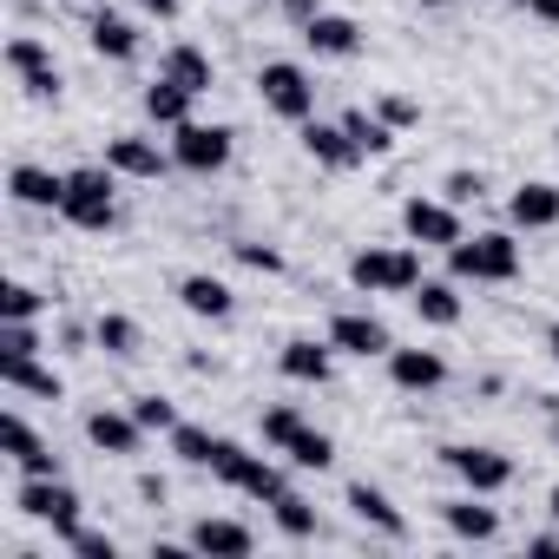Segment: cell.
<instances>
[{
    "mask_svg": "<svg viewBox=\"0 0 559 559\" xmlns=\"http://www.w3.org/2000/svg\"><path fill=\"white\" fill-rule=\"evenodd\" d=\"M349 284L369 297H408L421 284V243H369L349 257Z\"/></svg>",
    "mask_w": 559,
    "mask_h": 559,
    "instance_id": "1",
    "label": "cell"
},
{
    "mask_svg": "<svg viewBox=\"0 0 559 559\" xmlns=\"http://www.w3.org/2000/svg\"><path fill=\"white\" fill-rule=\"evenodd\" d=\"M448 270L461 276V284H513L520 276V243L513 230H474L448 250Z\"/></svg>",
    "mask_w": 559,
    "mask_h": 559,
    "instance_id": "2",
    "label": "cell"
},
{
    "mask_svg": "<svg viewBox=\"0 0 559 559\" xmlns=\"http://www.w3.org/2000/svg\"><path fill=\"white\" fill-rule=\"evenodd\" d=\"M112 165H80L67 171V198H60V217L73 230H112L119 224V204H112Z\"/></svg>",
    "mask_w": 559,
    "mask_h": 559,
    "instance_id": "3",
    "label": "cell"
},
{
    "mask_svg": "<svg viewBox=\"0 0 559 559\" xmlns=\"http://www.w3.org/2000/svg\"><path fill=\"white\" fill-rule=\"evenodd\" d=\"M14 507H21L27 520L53 526V539H60V546L80 533V493H73L60 474H27V480H21V493H14Z\"/></svg>",
    "mask_w": 559,
    "mask_h": 559,
    "instance_id": "4",
    "label": "cell"
},
{
    "mask_svg": "<svg viewBox=\"0 0 559 559\" xmlns=\"http://www.w3.org/2000/svg\"><path fill=\"white\" fill-rule=\"evenodd\" d=\"M257 99H263L276 119H290V126L317 119V86H310V73H304L297 60H263V73H257Z\"/></svg>",
    "mask_w": 559,
    "mask_h": 559,
    "instance_id": "5",
    "label": "cell"
},
{
    "mask_svg": "<svg viewBox=\"0 0 559 559\" xmlns=\"http://www.w3.org/2000/svg\"><path fill=\"white\" fill-rule=\"evenodd\" d=\"M230 152H237V132H230V126H198V119L171 126V158H178V171H191V178H217V171L230 165Z\"/></svg>",
    "mask_w": 559,
    "mask_h": 559,
    "instance_id": "6",
    "label": "cell"
},
{
    "mask_svg": "<svg viewBox=\"0 0 559 559\" xmlns=\"http://www.w3.org/2000/svg\"><path fill=\"white\" fill-rule=\"evenodd\" d=\"M441 467L467 487V493H507L513 487V461L500 448H480V441H448L441 448Z\"/></svg>",
    "mask_w": 559,
    "mask_h": 559,
    "instance_id": "7",
    "label": "cell"
},
{
    "mask_svg": "<svg viewBox=\"0 0 559 559\" xmlns=\"http://www.w3.org/2000/svg\"><path fill=\"white\" fill-rule=\"evenodd\" d=\"M402 237L421 243V250H454L467 230H461V204L448 198H408L402 204Z\"/></svg>",
    "mask_w": 559,
    "mask_h": 559,
    "instance_id": "8",
    "label": "cell"
},
{
    "mask_svg": "<svg viewBox=\"0 0 559 559\" xmlns=\"http://www.w3.org/2000/svg\"><path fill=\"white\" fill-rule=\"evenodd\" d=\"M330 343H336L343 356H362V362L395 349L389 323H382V317H369V310H343V317H330Z\"/></svg>",
    "mask_w": 559,
    "mask_h": 559,
    "instance_id": "9",
    "label": "cell"
},
{
    "mask_svg": "<svg viewBox=\"0 0 559 559\" xmlns=\"http://www.w3.org/2000/svg\"><path fill=\"white\" fill-rule=\"evenodd\" d=\"M145 435H152V428H145L132 408H126V415H119V408H93V415H86V441H93L99 454H119V461H132V454L145 448Z\"/></svg>",
    "mask_w": 559,
    "mask_h": 559,
    "instance_id": "10",
    "label": "cell"
},
{
    "mask_svg": "<svg viewBox=\"0 0 559 559\" xmlns=\"http://www.w3.org/2000/svg\"><path fill=\"white\" fill-rule=\"evenodd\" d=\"M0 448H8V461H14L21 474H60V454L34 435V421H27V415H14V408L0 415Z\"/></svg>",
    "mask_w": 559,
    "mask_h": 559,
    "instance_id": "11",
    "label": "cell"
},
{
    "mask_svg": "<svg viewBox=\"0 0 559 559\" xmlns=\"http://www.w3.org/2000/svg\"><path fill=\"white\" fill-rule=\"evenodd\" d=\"M106 165H112L119 178H145V185H152V178H165L178 158H171V152H158V145H152V139H139V132H119V139H106Z\"/></svg>",
    "mask_w": 559,
    "mask_h": 559,
    "instance_id": "12",
    "label": "cell"
},
{
    "mask_svg": "<svg viewBox=\"0 0 559 559\" xmlns=\"http://www.w3.org/2000/svg\"><path fill=\"white\" fill-rule=\"evenodd\" d=\"M185 546H191V552H211V559H250V552H257V533H250L243 520H198V526L185 533Z\"/></svg>",
    "mask_w": 559,
    "mask_h": 559,
    "instance_id": "13",
    "label": "cell"
},
{
    "mask_svg": "<svg viewBox=\"0 0 559 559\" xmlns=\"http://www.w3.org/2000/svg\"><path fill=\"white\" fill-rule=\"evenodd\" d=\"M178 304H185L191 317H204V323H224V317L237 310L230 284H224V276H211V270H191V276H178Z\"/></svg>",
    "mask_w": 559,
    "mask_h": 559,
    "instance_id": "14",
    "label": "cell"
},
{
    "mask_svg": "<svg viewBox=\"0 0 559 559\" xmlns=\"http://www.w3.org/2000/svg\"><path fill=\"white\" fill-rule=\"evenodd\" d=\"M304 47H310L317 60H356V53H362V27H356L349 14H317V21L304 27Z\"/></svg>",
    "mask_w": 559,
    "mask_h": 559,
    "instance_id": "15",
    "label": "cell"
},
{
    "mask_svg": "<svg viewBox=\"0 0 559 559\" xmlns=\"http://www.w3.org/2000/svg\"><path fill=\"white\" fill-rule=\"evenodd\" d=\"M304 152H310L323 171H356V165H362V152H356V139L343 132V119H336V126L304 119Z\"/></svg>",
    "mask_w": 559,
    "mask_h": 559,
    "instance_id": "16",
    "label": "cell"
},
{
    "mask_svg": "<svg viewBox=\"0 0 559 559\" xmlns=\"http://www.w3.org/2000/svg\"><path fill=\"white\" fill-rule=\"evenodd\" d=\"M8 198H14V204H27V211H60V198H67V171L14 165V171H8Z\"/></svg>",
    "mask_w": 559,
    "mask_h": 559,
    "instance_id": "17",
    "label": "cell"
},
{
    "mask_svg": "<svg viewBox=\"0 0 559 559\" xmlns=\"http://www.w3.org/2000/svg\"><path fill=\"white\" fill-rule=\"evenodd\" d=\"M382 362H389V382L408 389V395H428V389L448 382V362H441L435 349H389Z\"/></svg>",
    "mask_w": 559,
    "mask_h": 559,
    "instance_id": "18",
    "label": "cell"
},
{
    "mask_svg": "<svg viewBox=\"0 0 559 559\" xmlns=\"http://www.w3.org/2000/svg\"><path fill=\"white\" fill-rule=\"evenodd\" d=\"M343 500H349V513H356L362 526H376L382 539H408V513H402V507H395V500H389L382 487H369V480H356V487H349Z\"/></svg>",
    "mask_w": 559,
    "mask_h": 559,
    "instance_id": "19",
    "label": "cell"
},
{
    "mask_svg": "<svg viewBox=\"0 0 559 559\" xmlns=\"http://www.w3.org/2000/svg\"><path fill=\"white\" fill-rule=\"evenodd\" d=\"M507 217H513V230H552V224H559V185L526 178V185L507 198Z\"/></svg>",
    "mask_w": 559,
    "mask_h": 559,
    "instance_id": "20",
    "label": "cell"
},
{
    "mask_svg": "<svg viewBox=\"0 0 559 559\" xmlns=\"http://www.w3.org/2000/svg\"><path fill=\"white\" fill-rule=\"evenodd\" d=\"M330 356H336V343L323 336H297V343H284V356H276V369H284L290 382H310V389H323L330 382Z\"/></svg>",
    "mask_w": 559,
    "mask_h": 559,
    "instance_id": "21",
    "label": "cell"
},
{
    "mask_svg": "<svg viewBox=\"0 0 559 559\" xmlns=\"http://www.w3.org/2000/svg\"><path fill=\"white\" fill-rule=\"evenodd\" d=\"M441 520H448V533H454V539H474V546H487V539L500 533V513L487 507V493H467V500H441Z\"/></svg>",
    "mask_w": 559,
    "mask_h": 559,
    "instance_id": "22",
    "label": "cell"
},
{
    "mask_svg": "<svg viewBox=\"0 0 559 559\" xmlns=\"http://www.w3.org/2000/svg\"><path fill=\"white\" fill-rule=\"evenodd\" d=\"M86 40H93L99 60H139V27H132L126 14H112V8H99V14L86 21Z\"/></svg>",
    "mask_w": 559,
    "mask_h": 559,
    "instance_id": "23",
    "label": "cell"
},
{
    "mask_svg": "<svg viewBox=\"0 0 559 559\" xmlns=\"http://www.w3.org/2000/svg\"><path fill=\"white\" fill-rule=\"evenodd\" d=\"M0 382H8L14 395H34V402H60V395H67L60 369H47L40 356H21V362H0Z\"/></svg>",
    "mask_w": 559,
    "mask_h": 559,
    "instance_id": "24",
    "label": "cell"
},
{
    "mask_svg": "<svg viewBox=\"0 0 559 559\" xmlns=\"http://www.w3.org/2000/svg\"><path fill=\"white\" fill-rule=\"evenodd\" d=\"M158 73H171V80H178V86H191L198 99H204V93H211V80H217L211 53H204V47H191V40L165 47V53H158Z\"/></svg>",
    "mask_w": 559,
    "mask_h": 559,
    "instance_id": "25",
    "label": "cell"
},
{
    "mask_svg": "<svg viewBox=\"0 0 559 559\" xmlns=\"http://www.w3.org/2000/svg\"><path fill=\"white\" fill-rule=\"evenodd\" d=\"M408 304H415V317L428 330H454L461 323V297H454V284H441V276H421V284L408 290Z\"/></svg>",
    "mask_w": 559,
    "mask_h": 559,
    "instance_id": "26",
    "label": "cell"
},
{
    "mask_svg": "<svg viewBox=\"0 0 559 559\" xmlns=\"http://www.w3.org/2000/svg\"><path fill=\"white\" fill-rule=\"evenodd\" d=\"M191 106H198V93H191V86H178L171 73H158V80L145 86V119H152V126H185V119H191Z\"/></svg>",
    "mask_w": 559,
    "mask_h": 559,
    "instance_id": "27",
    "label": "cell"
},
{
    "mask_svg": "<svg viewBox=\"0 0 559 559\" xmlns=\"http://www.w3.org/2000/svg\"><path fill=\"white\" fill-rule=\"evenodd\" d=\"M343 132L356 139L362 158H389V152H395V126H389L382 112H343Z\"/></svg>",
    "mask_w": 559,
    "mask_h": 559,
    "instance_id": "28",
    "label": "cell"
},
{
    "mask_svg": "<svg viewBox=\"0 0 559 559\" xmlns=\"http://www.w3.org/2000/svg\"><path fill=\"white\" fill-rule=\"evenodd\" d=\"M270 520L284 539H317V507L304 493H284V500H270Z\"/></svg>",
    "mask_w": 559,
    "mask_h": 559,
    "instance_id": "29",
    "label": "cell"
},
{
    "mask_svg": "<svg viewBox=\"0 0 559 559\" xmlns=\"http://www.w3.org/2000/svg\"><path fill=\"white\" fill-rule=\"evenodd\" d=\"M217 441H224V435H211V428H198V421H178V428H171V454H178L185 467H211Z\"/></svg>",
    "mask_w": 559,
    "mask_h": 559,
    "instance_id": "30",
    "label": "cell"
},
{
    "mask_svg": "<svg viewBox=\"0 0 559 559\" xmlns=\"http://www.w3.org/2000/svg\"><path fill=\"white\" fill-rule=\"evenodd\" d=\"M284 454H290V467H304V474H330V467H336V441L317 435V428H304Z\"/></svg>",
    "mask_w": 559,
    "mask_h": 559,
    "instance_id": "31",
    "label": "cell"
},
{
    "mask_svg": "<svg viewBox=\"0 0 559 559\" xmlns=\"http://www.w3.org/2000/svg\"><path fill=\"white\" fill-rule=\"evenodd\" d=\"M93 343H99L106 356H119V362H126V356H139V343H145V336H139V323H132V317H99V323H93Z\"/></svg>",
    "mask_w": 559,
    "mask_h": 559,
    "instance_id": "32",
    "label": "cell"
},
{
    "mask_svg": "<svg viewBox=\"0 0 559 559\" xmlns=\"http://www.w3.org/2000/svg\"><path fill=\"white\" fill-rule=\"evenodd\" d=\"M304 428H310V421H304V415H297L290 402H276V408H263V448H276V454H284V448H290V441H297Z\"/></svg>",
    "mask_w": 559,
    "mask_h": 559,
    "instance_id": "33",
    "label": "cell"
},
{
    "mask_svg": "<svg viewBox=\"0 0 559 559\" xmlns=\"http://www.w3.org/2000/svg\"><path fill=\"white\" fill-rule=\"evenodd\" d=\"M257 467V454L243 448V441H217V454H211V474L224 480V487H243V474Z\"/></svg>",
    "mask_w": 559,
    "mask_h": 559,
    "instance_id": "34",
    "label": "cell"
},
{
    "mask_svg": "<svg viewBox=\"0 0 559 559\" xmlns=\"http://www.w3.org/2000/svg\"><path fill=\"white\" fill-rule=\"evenodd\" d=\"M40 310H47V297L34 284H8V290H0V323H34Z\"/></svg>",
    "mask_w": 559,
    "mask_h": 559,
    "instance_id": "35",
    "label": "cell"
},
{
    "mask_svg": "<svg viewBox=\"0 0 559 559\" xmlns=\"http://www.w3.org/2000/svg\"><path fill=\"white\" fill-rule=\"evenodd\" d=\"M237 493H250V500H263V507H270V500H284V493H290V480H284V467H270V461L257 454V467L243 474V487H237Z\"/></svg>",
    "mask_w": 559,
    "mask_h": 559,
    "instance_id": "36",
    "label": "cell"
},
{
    "mask_svg": "<svg viewBox=\"0 0 559 559\" xmlns=\"http://www.w3.org/2000/svg\"><path fill=\"white\" fill-rule=\"evenodd\" d=\"M8 67L27 80V73H47V67H53V53H47V40H34V34H14V40H8Z\"/></svg>",
    "mask_w": 559,
    "mask_h": 559,
    "instance_id": "37",
    "label": "cell"
},
{
    "mask_svg": "<svg viewBox=\"0 0 559 559\" xmlns=\"http://www.w3.org/2000/svg\"><path fill=\"white\" fill-rule=\"evenodd\" d=\"M21 356H40V330L34 323H0V362H21Z\"/></svg>",
    "mask_w": 559,
    "mask_h": 559,
    "instance_id": "38",
    "label": "cell"
},
{
    "mask_svg": "<svg viewBox=\"0 0 559 559\" xmlns=\"http://www.w3.org/2000/svg\"><path fill=\"white\" fill-rule=\"evenodd\" d=\"M441 198H448V204H480V198H487V178H480V171H448V178H441Z\"/></svg>",
    "mask_w": 559,
    "mask_h": 559,
    "instance_id": "39",
    "label": "cell"
},
{
    "mask_svg": "<svg viewBox=\"0 0 559 559\" xmlns=\"http://www.w3.org/2000/svg\"><path fill=\"white\" fill-rule=\"evenodd\" d=\"M132 415H139L152 435H171V428H178V408H171L165 395H139V402H132Z\"/></svg>",
    "mask_w": 559,
    "mask_h": 559,
    "instance_id": "40",
    "label": "cell"
},
{
    "mask_svg": "<svg viewBox=\"0 0 559 559\" xmlns=\"http://www.w3.org/2000/svg\"><path fill=\"white\" fill-rule=\"evenodd\" d=\"M395 132H408V126H421V99H408V93H382V106H376Z\"/></svg>",
    "mask_w": 559,
    "mask_h": 559,
    "instance_id": "41",
    "label": "cell"
},
{
    "mask_svg": "<svg viewBox=\"0 0 559 559\" xmlns=\"http://www.w3.org/2000/svg\"><path fill=\"white\" fill-rule=\"evenodd\" d=\"M230 250H237V263H243V270H263V276L284 270V250H270V243H250V237H243V243H230Z\"/></svg>",
    "mask_w": 559,
    "mask_h": 559,
    "instance_id": "42",
    "label": "cell"
},
{
    "mask_svg": "<svg viewBox=\"0 0 559 559\" xmlns=\"http://www.w3.org/2000/svg\"><path fill=\"white\" fill-rule=\"evenodd\" d=\"M67 546H73L80 559H112V552H119V539H112V533H93V526H80Z\"/></svg>",
    "mask_w": 559,
    "mask_h": 559,
    "instance_id": "43",
    "label": "cell"
},
{
    "mask_svg": "<svg viewBox=\"0 0 559 559\" xmlns=\"http://www.w3.org/2000/svg\"><path fill=\"white\" fill-rule=\"evenodd\" d=\"M21 86H27V99H34V106H47V99H60V67H47V73H27Z\"/></svg>",
    "mask_w": 559,
    "mask_h": 559,
    "instance_id": "44",
    "label": "cell"
},
{
    "mask_svg": "<svg viewBox=\"0 0 559 559\" xmlns=\"http://www.w3.org/2000/svg\"><path fill=\"white\" fill-rule=\"evenodd\" d=\"M165 493H171V487H165V474H139V500H152V507H165Z\"/></svg>",
    "mask_w": 559,
    "mask_h": 559,
    "instance_id": "45",
    "label": "cell"
},
{
    "mask_svg": "<svg viewBox=\"0 0 559 559\" xmlns=\"http://www.w3.org/2000/svg\"><path fill=\"white\" fill-rule=\"evenodd\" d=\"M323 8H317V0H284V21H297V27H310Z\"/></svg>",
    "mask_w": 559,
    "mask_h": 559,
    "instance_id": "46",
    "label": "cell"
},
{
    "mask_svg": "<svg viewBox=\"0 0 559 559\" xmlns=\"http://www.w3.org/2000/svg\"><path fill=\"white\" fill-rule=\"evenodd\" d=\"M139 8H145L152 21H178V14H185V0H139Z\"/></svg>",
    "mask_w": 559,
    "mask_h": 559,
    "instance_id": "47",
    "label": "cell"
},
{
    "mask_svg": "<svg viewBox=\"0 0 559 559\" xmlns=\"http://www.w3.org/2000/svg\"><path fill=\"white\" fill-rule=\"evenodd\" d=\"M526 552H533V559H559V533H533Z\"/></svg>",
    "mask_w": 559,
    "mask_h": 559,
    "instance_id": "48",
    "label": "cell"
},
{
    "mask_svg": "<svg viewBox=\"0 0 559 559\" xmlns=\"http://www.w3.org/2000/svg\"><path fill=\"white\" fill-rule=\"evenodd\" d=\"M526 14L546 21V27H559V0H526Z\"/></svg>",
    "mask_w": 559,
    "mask_h": 559,
    "instance_id": "49",
    "label": "cell"
},
{
    "mask_svg": "<svg viewBox=\"0 0 559 559\" xmlns=\"http://www.w3.org/2000/svg\"><path fill=\"white\" fill-rule=\"evenodd\" d=\"M546 513H552V520H559V480H552V493H546Z\"/></svg>",
    "mask_w": 559,
    "mask_h": 559,
    "instance_id": "50",
    "label": "cell"
},
{
    "mask_svg": "<svg viewBox=\"0 0 559 559\" xmlns=\"http://www.w3.org/2000/svg\"><path fill=\"white\" fill-rule=\"evenodd\" d=\"M546 349H552V362H559V323H552V330H546Z\"/></svg>",
    "mask_w": 559,
    "mask_h": 559,
    "instance_id": "51",
    "label": "cell"
},
{
    "mask_svg": "<svg viewBox=\"0 0 559 559\" xmlns=\"http://www.w3.org/2000/svg\"><path fill=\"white\" fill-rule=\"evenodd\" d=\"M415 8H448V0H415Z\"/></svg>",
    "mask_w": 559,
    "mask_h": 559,
    "instance_id": "52",
    "label": "cell"
},
{
    "mask_svg": "<svg viewBox=\"0 0 559 559\" xmlns=\"http://www.w3.org/2000/svg\"><path fill=\"white\" fill-rule=\"evenodd\" d=\"M507 8H526V0H507Z\"/></svg>",
    "mask_w": 559,
    "mask_h": 559,
    "instance_id": "53",
    "label": "cell"
},
{
    "mask_svg": "<svg viewBox=\"0 0 559 559\" xmlns=\"http://www.w3.org/2000/svg\"><path fill=\"white\" fill-rule=\"evenodd\" d=\"M552 435H559V415H552Z\"/></svg>",
    "mask_w": 559,
    "mask_h": 559,
    "instance_id": "54",
    "label": "cell"
}]
</instances>
